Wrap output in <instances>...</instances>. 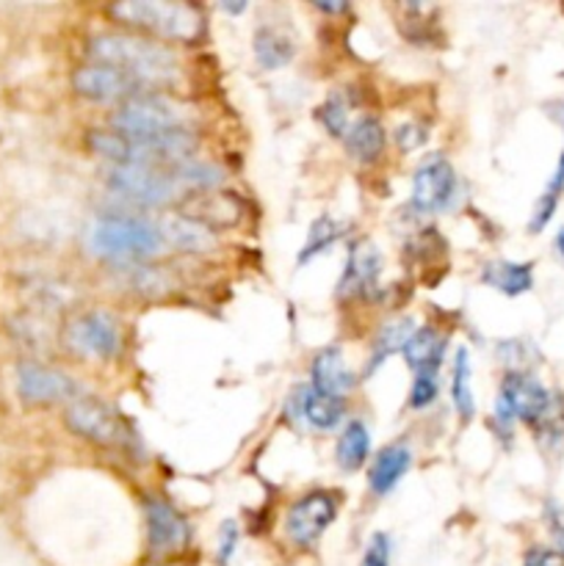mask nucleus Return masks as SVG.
Listing matches in <instances>:
<instances>
[{"label": "nucleus", "instance_id": "423d86ee", "mask_svg": "<svg viewBox=\"0 0 564 566\" xmlns=\"http://www.w3.org/2000/svg\"><path fill=\"white\" fill-rule=\"evenodd\" d=\"M553 396L529 374H509L501 385V396L495 403V420L512 426V420L540 426L551 415Z\"/></svg>", "mask_w": 564, "mask_h": 566}, {"label": "nucleus", "instance_id": "f3484780", "mask_svg": "<svg viewBox=\"0 0 564 566\" xmlns=\"http://www.w3.org/2000/svg\"><path fill=\"white\" fill-rule=\"evenodd\" d=\"M442 352H446V337L431 329V326H424V329H415V335L407 340L404 359H407L415 374H437L442 363Z\"/></svg>", "mask_w": 564, "mask_h": 566}, {"label": "nucleus", "instance_id": "e433bc0d", "mask_svg": "<svg viewBox=\"0 0 564 566\" xmlns=\"http://www.w3.org/2000/svg\"><path fill=\"white\" fill-rule=\"evenodd\" d=\"M315 9L318 11H324V14H337V11H346L348 9V3H315Z\"/></svg>", "mask_w": 564, "mask_h": 566}, {"label": "nucleus", "instance_id": "bb28decb", "mask_svg": "<svg viewBox=\"0 0 564 566\" xmlns=\"http://www.w3.org/2000/svg\"><path fill=\"white\" fill-rule=\"evenodd\" d=\"M562 191H564V155H562V160H558L556 175H553V180L547 182L545 193H542L540 202H536L534 216H531V232L545 230L547 221H551L553 213H556L558 197H562Z\"/></svg>", "mask_w": 564, "mask_h": 566}, {"label": "nucleus", "instance_id": "ddd939ff", "mask_svg": "<svg viewBox=\"0 0 564 566\" xmlns=\"http://www.w3.org/2000/svg\"><path fill=\"white\" fill-rule=\"evenodd\" d=\"M144 514H147L149 551L158 553V556L182 551L191 542V528H188L186 517L164 497H147Z\"/></svg>", "mask_w": 564, "mask_h": 566}, {"label": "nucleus", "instance_id": "f8f14e48", "mask_svg": "<svg viewBox=\"0 0 564 566\" xmlns=\"http://www.w3.org/2000/svg\"><path fill=\"white\" fill-rule=\"evenodd\" d=\"M72 86H75L81 97L94 99V103H119V99L127 103L130 97L144 94L142 83H136L130 75L105 64H88L75 70Z\"/></svg>", "mask_w": 564, "mask_h": 566}, {"label": "nucleus", "instance_id": "a878e982", "mask_svg": "<svg viewBox=\"0 0 564 566\" xmlns=\"http://www.w3.org/2000/svg\"><path fill=\"white\" fill-rule=\"evenodd\" d=\"M86 144L94 155L111 160L114 166L130 164V138L122 136L119 130H92Z\"/></svg>", "mask_w": 564, "mask_h": 566}, {"label": "nucleus", "instance_id": "ea45409f", "mask_svg": "<svg viewBox=\"0 0 564 566\" xmlns=\"http://www.w3.org/2000/svg\"><path fill=\"white\" fill-rule=\"evenodd\" d=\"M149 566H169V564H149Z\"/></svg>", "mask_w": 564, "mask_h": 566}, {"label": "nucleus", "instance_id": "2eb2a0df", "mask_svg": "<svg viewBox=\"0 0 564 566\" xmlns=\"http://www.w3.org/2000/svg\"><path fill=\"white\" fill-rule=\"evenodd\" d=\"M158 230L166 247L177 249V252L202 254L216 247V232L194 216H169V219L158 221Z\"/></svg>", "mask_w": 564, "mask_h": 566}, {"label": "nucleus", "instance_id": "9d476101", "mask_svg": "<svg viewBox=\"0 0 564 566\" xmlns=\"http://www.w3.org/2000/svg\"><path fill=\"white\" fill-rule=\"evenodd\" d=\"M17 392H20V398L25 403L48 407V403L72 401L77 387L61 370L48 368L42 363H20L17 365Z\"/></svg>", "mask_w": 564, "mask_h": 566}, {"label": "nucleus", "instance_id": "0eeeda50", "mask_svg": "<svg viewBox=\"0 0 564 566\" xmlns=\"http://www.w3.org/2000/svg\"><path fill=\"white\" fill-rule=\"evenodd\" d=\"M108 188L138 205H166L180 193V180L164 175L158 166H114Z\"/></svg>", "mask_w": 564, "mask_h": 566}, {"label": "nucleus", "instance_id": "393cba45", "mask_svg": "<svg viewBox=\"0 0 564 566\" xmlns=\"http://www.w3.org/2000/svg\"><path fill=\"white\" fill-rule=\"evenodd\" d=\"M451 398L457 407L459 418L470 420L476 412L473 390H470V354L468 348H459L457 359H453V381H451Z\"/></svg>", "mask_w": 564, "mask_h": 566}, {"label": "nucleus", "instance_id": "39448f33", "mask_svg": "<svg viewBox=\"0 0 564 566\" xmlns=\"http://www.w3.org/2000/svg\"><path fill=\"white\" fill-rule=\"evenodd\" d=\"M64 420L72 434L83 437L94 446H127V440H130L127 420L111 403L97 401L92 396H81L70 401Z\"/></svg>", "mask_w": 564, "mask_h": 566}, {"label": "nucleus", "instance_id": "c756f323", "mask_svg": "<svg viewBox=\"0 0 564 566\" xmlns=\"http://www.w3.org/2000/svg\"><path fill=\"white\" fill-rule=\"evenodd\" d=\"M318 116H321V122H324V127L332 133V136H346V130H348V105H346V99H343V94H330V97H326V103L321 105Z\"/></svg>", "mask_w": 564, "mask_h": 566}, {"label": "nucleus", "instance_id": "f704fd0d", "mask_svg": "<svg viewBox=\"0 0 564 566\" xmlns=\"http://www.w3.org/2000/svg\"><path fill=\"white\" fill-rule=\"evenodd\" d=\"M523 566H564V553L547 551V547H534L525 553Z\"/></svg>", "mask_w": 564, "mask_h": 566}, {"label": "nucleus", "instance_id": "72a5a7b5", "mask_svg": "<svg viewBox=\"0 0 564 566\" xmlns=\"http://www.w3.org/2000/svg\"><path fill=\"white\" fill-rule=\"evenodd\" d=\"M545 520H547V528H551L553 539H556L558 547L564 551V506H562V503H556V501L547 503Z\"/></svg>", "mask_w": 564, "mask_h": 566}, {"label": "nucleus", "instance_id": "1a4fd4ad", "mask_svg": "<svg viewBox=\"0 0 564 566\" xmlns=\"http://www.w3.org/2000/svg\"><path fill=\"white\" fill-rule=\"evenodd\" d=\"M457 197V171L440 155H431L415 169L412 205L420 213H440Z\"/></svg>", "mask_w": 564, "mask_h": 566}, {"label": "nucleus", "instance_id": "58836bf2", "mask_svg": "<svg viewBox=\"0 0 564 566\" xmlns=\"http://www.w3.org/2000/svg\"><path fill=\"white\" fill-rule=\"evenodd\" d=\"M221 9L230 11V14H241V11L247 9V3H221Z\"/></svg>", "mask_w": 564, "mask_h": 566}, {"label": "nucleus", "instance_id": "4be33fe9", "mask_svg": "<svg viewBox=\"0 0 564 566\" xmlns=\"http://www.w3.org/2000/svg\"><path fill=\"white\" fill-rule=\"evenodd\" d=\"M293 53H296L293 42L276 28H260L254 33V59L263 70H280V66L291 64Z\"/></svg>", "mask_w": 564, "mask_h": 566}, {"label": "nucleus", "instance_id": "f257e3e1", "mask_svg": "<svg viewBox=\"0 0 564 566\" xmlns=\"http://www.w3.org/2000/svg\"><path fill=\"white\" fill-rule=\"evenodd\" d=\"M88 55L97 64L125 72L142 86H164L180 77V61L164 44L136 33H100L88 44Z\"/></svg>", "mask_w": 564, "mask_h": 566}, {"label": "nucleus", "instance_id": "6e6552de", "mask_svg": "<svg viewBox=\"0 0 564 566\" xmlns=\"http://www.w3.org/2000/svg\"><path fill=\"white\" fill-rule=\"evenodd\" d=\"M64 340L77 357H97L111 359L119 354L122 335L119 324L108 313H86L70 321L64 332Z\"/></svg>", "mask_w": 564, "mask_h": 566}, {"label": "nucleus", "instance_id": "cd10ccee", "mask_svg": "<svg viewBox=\"0 0 564 566\" xmlns=\"http://www.w3.org/2000/svg\"><path fill=\"white\" fill-rule=\"evenodd\" d=\"M341 238V227L335 224L332 219H318L313 221V227H310V235H307V243H304L302 254H299V260H310L315 258L318 252H324V249H330L332 243Z\"/></svg>", "mask_w": 564, "mask_h": 566}, {"label": "nucleus", "instance_id": "a19ab883", "mask_svg": "<svg viewBox=\"0 0 564 566\" xmlns=\"http://www.w3.org/2000/svg\"><path fill=\"white\" fill-rule=\"evenodd\" d=\"M562 122H564V114H562Z\"/></svg>", "mask_w": 564, "mask_h": 566}, {"label": "nucleus", "instance_id": "2f4dec72", "mask_svg": "<svg viewBox=\"0 0 564 566\" xmlns=\"http://www.w3.org/2000/svg\"><path fill=\"white\" fill-rule=\"evenodd\" d=\"M238 539H241V534H238V525L232 523V520H224V523H221V531H219V547H216V553H219V566H227L230 564V558L236 556Z\"/></svg>", "mask_w": 564, "mask_h": 566}, {"label": "nucleus", "instance_id": "c85d7f7f", "mask_svg": "<svg viewBox=\"0 0 564 566\" xmlns=\"http://www.w3.org/2000/svg\"><path fill=\"white\" fill-rule=\"evenodd\" d=\"M177 180L182 186H194V188H216L221 182V171L210 164H197V160H186L177 169Z\"/></svg>", "mask_w": 564, "mask_h": 566}, {"label": "nucleus", "instance_id": "412c9836", "mask_svg": "<svg viewBox=\"0 0 564 566\" xmlns=\"http://www.w3.org/2000/svg\"><path fill=\"white\" fill-rule=\"evenodd\" d=\"M481 280L495 291L506 293V296H520V293L531 291L534 285V269L531 263H509V260H498V263H487L481 271Z\"/></svg>", "mask_w": 564, "mask_h": 566}, {"label": "nucleus", "instance_id": "f03ea898", "mask_svg": "<svg viewBox=\"0 0 564 566\" xmlns=\"http://www.w3.org/2000/svg\"><path fill=\"white\" fill-rule=\"evenodd\" d=\"M88 249L111 263H142L164 249L158 224L133 216H100L88 230Z\"/></svg>", "mask_w": 564, "mask_h": 566}, {"label": "nucleus", "instance_id": "a211bd4d", "mask_svg": "<svg viewBox=\"0 0 564 566\" xmlns=\"http://www.w3.org/2000/svg\"><path fill=\"white\" fill-rule=\"evenodd\" d=\"M412 464V453L404 446H390L385 451H379V457L374 459L368 473V484L376 495H387V492L396 490L398 481L404 479V473Z\"/></svg>", "mask_w": 564, "mask_h": 566}, {"label": "nucleus", "instance_id": "7c9ffc66", "mask_svg": "<svg viewBox=\"0 0 564 566\" xmlns=\"http://www.w3.org/2000/svg\"><path fill=\"white\" fill-rule=\"evenodd\" d=\"M440 385H437V374H415L412 390H409V407L412 409H426L429 403H435Z\"/></svg>", "mask_w": 564, "mask_h": 566}, {"label": "nucleus", "instance_id": "c9c22d12", "mask_svg": "<svg viewBox=\"0 0 564 566\" xmlns=\"http://www.w3.org/2000/svg\"><path fill=\"white\" fill-rule=\"evenodd\" d=\"M398 142H401V147H404V149H415V147H420V144L426 142L424 127H418V125H404L401 130H398Z\"/></svg>", "mask_w": 564, "mask_h": 566}, {"label": "nucleus", "instance_id": "6ab92c4d", "mask_svg": "<svg viewBox=\"0 0 564 566\" xmlns=\"http://www.w3.org/2000/svg\"><path fill=\"white\" fill-rule=\"evenodd\" d=\"M299 415L313 429L330 431L341 423L343 415H346V407H343L341 398L324 396V392L313 390V387H302V392H299Z\"/></svg>", "mask_w": 564, "mask_h": 566}, {"label": "nucleus", "instance_id": "7ed1b4c3", "mask_svg": "<svg viewBox=\"0 0 564 566\" xmlns=\"http://www.w3.org/2000/svg\"><path fill=\"white\" fill-rule=\"evenodd\" d=\"M108 14L122 25L171 39V42H194L202 36L205 20L199 9L188 3H160V0H122L108 6Z\"/></svg>", "mask_w": 564, "mask_h": 566}, {"label": "nucleus", "instance_id": "9b49d317", "mask_svg": "<svg viewBox=\"0 0 564 566\" xmlns=\"http://www.w3.org/2000/svg\"><path fill=\"white\" fill-rule=\"evenodd\" d=\"M335 514L337 501L330 492H310L302 501L293 503V509L288 512L285 531L288 536H291L293 545L310 547L324 536V531L330 528Z\"/></svg>", "mask_w": 564, "mask_h": 566}, {"label": "nucleus", "instance_id": "b1692460", "mask_svg": "<svg viewBox=\"0 0 564 566\" xmlns=\"http://www.w3.org/2000/svg\"><path fill=\"white\" fill-rule=\"evenodd\" d=\"M415 335V321L412 318H393L387 321L385 326H382L379 332H376V340H374V363L368 365V370L379 368L382 363H385L387 357H390L393 352H398L404 346H407L409 337Z\"/></svg>", "mask_w": 564, "mask_h": 566}, {"label": "nucleus", "instance_id": "5701e85b", "mask_svg": "<svg viewBox=\"0 0 564 566\" xmlns=\"http://www.w3.org/2000/svg\"><path fill=\"white\" fill-rule=\"evenodd\" d=\"M368 451H370V434L368 429H365L359 420H352V423L343 429L341 440H337V464H341V470H346V473H352V470H359L365 464V459H368Z\"/></svg>", "mask_w": 564, "mask_h": 566}, {"label": "nucleus", "instance_id": "dca6fc26", "mask_svg": "<svg viewBox=\"0 0 564 566\" xmlns=\"http://www.w3.org/2000/svg\"><path fill=\"white\" fill-rule=\"evenodd\" d=\"M354 374L352 368L343 359V352L337 346L324 348L318 352V357L313 359V390L324 392V396H346L354 387Z\"/></svg>", "mask_w": 564, "mask_h": 566}, {"label": "nucleus", "instance_id": "473e14b6", "mask_svg": "<svg viewBox=\"0 0 564 566\" xmlns=\"http://www.w3.org/2000/svg\"><path fill=\"white\" fill-rule=\"evenodd\" d=\"M363 566H390V539L385 534H376L368 542L363 556Z\"/></svg>", "mask_w": 564, "mask_h": 566}, {"label": "nucleus", "instance_id": "20e7f679", "mask_svg": "<svg viewBox=\"0 0 564 566\" xmlns=\"http://www.w3.org/2000/svg\"><path fill=\"white\" fill-rule=\"evenodd\" d=\"M114 125L127 138H155L171 130H182L186 127V114L171 99L144 92L119 105Z\"/></svg>", "mask_w": 564, "mask_h": 566}, {"label": "nucleus", "instance_id": "4468645a", "mask_svg": "<svg viewBox=\"0 0 564 566\" xmlns=\"http://www.w3.org/2000/svg\"><path fill=\"white\" fill-rule=\"evenodd\" d=\"M382 276V254L370 243H357L348 254L346 271L341 280V293L348 296H370L379 291Z\"/></svg>", "mask_w": 564, "mask_h": 566}, {"label": "nucleus", "instance_id": "aec40b11", "mask_svg": "<svg viewBox=\"0 0 564 566\" xmlns=\"http://www.w3.org/2000/svg\"><path fill=\"white\" fill-rule=\"evenodd\" d=\"M385 127L374 116H363L346 130V153L359 164H370L385 149Z\"/></svg>", "mask_w": 564, "mask_h": 566}, {"label": "nucleus", "instance_id": "4c0bfd02", "mask_svg": "<svg viewBox=\"0 0 564 566\" xmlns=\"http://www.w3.org/2000/svg\"><path fill=\"white\" fill-rule=\"evenodd\" d=\"M553 247H556L558 258L564 260V227H562V230H558V235H556V241H553Z\"/></svg>", "mask_w": 564, "mask_h": 566}]
</instances>
